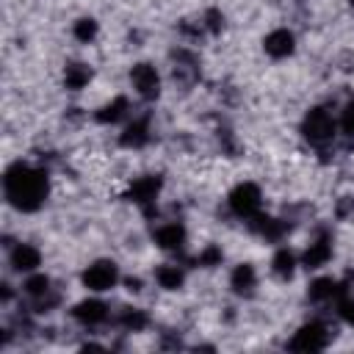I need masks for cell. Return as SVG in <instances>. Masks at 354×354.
Wrapping results in <instances>:
<instances>
[{"mask_svg":"<svg viewBox=\"0 0 354 354\" xmlns=\"http://www.w3.org/2000/svg\"><path fill=\"white\" fill-rule=\"evenodd\" d=\"M343 296V285L337 282V279H332V277H318L313 285H310V290H307V299L313 301V304H332V301H337Z\"/></svg>","mask_w":354,"mask_h":354,"instance_id":"2e32d148","label":"cell"},{"mask_svg":"<svg viewBox=\"0 0 354 354\" xmlns=\"http://www.w3.org/2000/svg\"><path fill=\"white\" fill-rule=\"evenodd\" d=\"M171 75H174V80L177 83H183V86H194L196 80H199V66H196V58H194V53L191 50H177L174 55H171Z\"/></svg>","mask_w":354,"mask_h":354,"instance_id":"4fadbf2b","label":"cell"},{"mask_svg":"<svg viewBox=\"0 0 354 354\" xmlns=\"http://www.w3.org/2000/svg\"><path fill=\"white\" fill-rule=\"evenodd\" d=\"M249 227H252L260 238H266V241H279V238L285 235V224H282L279 218H274V216H263V213L252 216V218H249Z\"/></svg>","mask_w":354,"mask_h":354,"instance_id":"ffe728a7","label":"cell"},{"mask_svg":"<svg viewBox=\"0 0 354 354\" xmlns=\"http://www.w3.org/2000/svg\"><path fill=\"white\" fill-rule=\"evenodd\" d=\"M22 293H25V299L30 301V307L36 313H50L58 304V290L53 288V279L39 274V271L28 274V279L22 285Z\"/></svg>","mask_w":354,"mask_h":354,"instance_id":"3957f363","label":"cell"},{"mask_svg":"<svg viewBox=\"0 0 354 354\" xmlns=\"http://www.w3.org/2000/svg\"><path fill=\"white\" fill-rule=\"evenodd\" d=\"M8 266L17 271V274H33V271H39V266H41V252L33 246V243H17V246H11V252H8Z\"/></svg>","mask_w":354,"mask_h":354,"instance_id":"8fae6325","label":"cell"},{"mask_svg":"<svg viewBox=\"0 0 354 354\" xmlns=\"http://www.w3.org/2000/svg\"><path fill=\"white\" fill-rule=\"evenodd\" d=\"M335 310H337V318L348 326H354V296L343 293L337 301H335Z\"/></svg>","mask_w":354,"mask_h":354,"instance_id":"484cf974","label":"cell"},{"mask_svg":"<svg viewBox=\"0 0 354 354\" xmlns=\"http://www.w3.org/2000/svg\"><path fill=\"white\" fill-rule=\"evenodd\" d=\"M155 282H158L163 290H180L183 282H185V271H183V266H177V263H163V266L155 268Z\"/></svg>","mask_w":354,"mask_h":354,"instance_id":"44dd1931","label":"cell"},{"mask_svg":"<svg viewBox=\"0 0 354 354\" xmlns=\"http://www.w3.org/2000/svg\"><path fill=\"white\" fill-rule=\"evenodd\" d=\"M337 127H340V133H343V136L354 138V100H351V102H346V108L340 111Z\"/></svg>","mask_w":354,"mask_h":354,"instance_id":"4316f807","label":"cell"},{"mask_svg":"<svg viewBox=\"0 0 354 354\" xmlns=\"http://www.w3.org/2000/svg\"><path fill=\"white\" fill-rule=\"evenodd\" d=\"M3 191H6L8 205H14L22 213H33L44 205V199L50 194V180L41 166H30V163L19 160L6 169Z\"/></svg>","mask_w":354,"mask_h":354,"instance_id":"6da1fadb","label":"cell"},{"mask_svg":"<svg viewBox=\"0 0 354 354\" xmlns=\"http://www.w3.org/2000/svg\"><path fill=\"white\" fill-rule=\"evenodd\" d=\"M337 130H340V127H337L335 113H332L329 108H324V105L310 108V111L304 113V119H301V136H304L313 147H329V144L335 141Z\"/></svg>","mask_w":354,"mask_h":354,"instance_id":"7a4b0ae2","label":"cell"},{"mask_svg":"<svg viewBox=\"0 0 354 354\" xmlns=\"http://www.w3.org/2000/svg\"><path fill=\"white\" fill-rule=\"evenodd\" d=\"M263 50H266L271 58H288V55L296 50V36H293V30H288V28H274V30L263 39Z\"/></svg>","mask_w":354,"mask_h":354,"instance_id":"5bb4252c","label":"cell"},{"mask_svg":"<svg viewBox=\"0 0 354 354\" xmlns=\"http://www.w3.org/2000/svg\"><path fill=\"white\" fill-rule=\"evenodd\" d=\"M332 235L329 232H318L307 246H304V252H301V266L304 268H310V271H318V268H324L329 260H332Z\"/></svg>","mask_w":354,"mask_h":354,"instance_id":"9c48e42d","label":"cell"},{"mask_svg":"<svg viewBox=\"0 0 354 354\" xmlns=\"http://www.w3.org/2000/svg\"><path fill=\"white\" fill-rule=\"evenodd\" d=\"M130 86L141 100H155L160 94V72L152 64L141 61L130 69Z\"/></svg>","mask_w":354,"mask_h":354,"instance_id":"52a82bcc","label":"cell"},{"mask_svg":"<svg viewBox=\"0 0 354 354\" xmlns=\"http://www.w3.org/2000/svg\"><path fill=\"white\" fill-rule=\"evenodd\" d=\"M329 326L324 324V321H307V324H301L296 332H293V337H290V348L293 351H321V348H326L329 346Z\"/></svg>","mask_w":354,"mask_h":354,"instance_id":"8992f818","label":"cell"},{"mask_svg":"<svg viewBox=\"0 0 354 354\" xmlns=\"http://www.w3.org/2000/svg\"><path fill=\"white\" fill-rule=\"evenodd\" d=\"M227 205H230V210H232L238 218H246V221H249V218L257 216L260 207H263V191H260L254 183H238V185L230 191Z\"/></svg>","mask_w":354,"mask_h":354,"instance_id":"277c9868","label":"cell"},{"mask_svg":"<svg viewBox=\"0 0 354 354\" xmlns=\"http://www.w3.org/2000/svg\"><path fill=\"white\" fill-rule=\"evenodd\" d=\"M221 260H224V254H221V249L218 246H205L196 257H194V263L196 266H202V268H213V266H221Z\"/></svg>","mask_w":354,"mask_h":354,"instance_id":"d4e9b609","label":"cell"},{"mask_svg":"<svg viewBox=\"0 0 354 354\" xmlns=\"http://www.w3.org/2000/svg\"><path fill=\"white\" fill-rule=\"evenodd\" d=\"M185 241H188V232L180 221H163L158 230H155V243L163 249V252H183L185 249Z\"/></svg>","mask_w":354,"mask_h":354,"instance_id":"7c38bea8","label":"cell"},{"mask_svg":"<svg viewBox=\"0 0 354 354\" xmlns=\"http://www.w3.org/2000/svg\"><path fill=\"white\" fill-rule=\"evenodd\" d=\"M97 33H100V25H97V19H94V17H80V19L72 25V36H75L77 41H83V44L94 41V39H97Z\"/></svg>","mask_w":354,"mask_h":354,"instance_id":"cb8c5ba5","label":"cell"},{"mask_svg":"<svg viewBox=\"0 0 354 354\" xmlns=\"http://www.w3.org/2000/svg\"><path fill=\"white\" fill-rule=\"evenodd\" d=\"M91 77H94V72H91V66L83 64V61H72V64L64 66V86H66L69 91H83V88L91 83Z\"/></svg>","mask_w":354,"mask_h":354,"instance_id":"d6986e66","label":"cell"},{"mask_svg":"<svg viewBox=\"0 0 354 354\" xmlns=\"http://www.w3.org/2000/svg\"><path fill=\"white\" fill-rule=\"evenodd\" d=\"M108 304L102 301V299H97V296H91V299H83V301H77L75 307H72V318L80 324V326H100V324H105L108 321Z\"/></svg>","mask_w":354,"mask_h":354,"instance_id":"30bf717a","label":"cell"},{"mask_svg":"<svg viewBox=\"0 0 354 354\" xmlns=\"http://www.w3.org/2000/svg\"><path fill=\"white\" fill-rule=\"evenodd\" d=\"M119 326L124 329V332H141L144 326H147V313L144 310H138V307H124L122 313H119Z\"/></svg>","mask_w":354,"mask_h":354,"instance_id":"603a6c76","label":"cell"},{"mask_svg":"<svg viewBox=\"0 0 354 354\" xmlns=\"http://www.w3.org/2000/svg\"><path fill=\"white\" fill-rule=\"evenodd\" d=\"M80 282L91 293H105V290L116 288V282H119V266L113 260H94L91 266L83 268Z\"/></svg>","mask_w":354,"mask_h":354,"instance_id":"5b68a950","label":"cell"},{"mask_svg":"<svg viewBox=\"0 0 354 354\" xmlns=\"http://www.w3.org/2000/svg\"><path fill=\"white\" fill-rule=\"evenodd\" d=\"M296 266H301V263H299V257H296L288 246L277 249L274 257H271V271H274L279 279H290V277L296 274Z\"/></svg>","mask_w":354,"mask_h":354,"instance_id":"7402d4cb","label":"cell"},{"mask_svg":"<svg viewBox=\"0 0 354 354\" xmlns=\"http://www.w3.org/2000/svg\"><path fill=\"white\" fill-rule=\"evenodd\" d=\"M119 141H122V147H127V149H141V147L149 141V119H147V116H133V119H127V124H124Z\"/></svg>","mask_w":354,"mask_h":354,"instance_id":"9a60e30c","label":"cell"},{"mask_svg":"<svg viewBox=\"0 0 354 354\" xmlns=\"http://www.w3.org/2000/svg\"><path fill=\"white\" fill-rule=\"evenodd\" d=\"M160 196V177L158 174H144V177H136L127 188V199L133 205H138L141 210H152L155 202Z\"/></svg>","mask_w":354,"mask_h":354,"instance_id":"ba28073f","label":"cell"},{"mask_svg":"<svg viewBox=\"0 0 354 354\" xmlns=\"http://www.w3.org/2000/svg\"><path fill=\"white\" fill-rule=\"evenodd\" d=\"M94 119H97L100 124H119V122H127V119H130V102H127V97H113L111 102H105V105L94 113Z\"/></svg>","mask_w":354,"mask_h":354,"instance_id":"ac0fdd59","label":"cell"},{"mask_svg":"<svg viewBox=\"0 0 354 354\" xmlns=\"http://www.w3.org/2000/svg\"><path fill=\"white\" fill-rule=\"evenodd\" d=\"M230 288L238 293V296H252L254 288H257V271L252 263H238L230 274Z\"/></svg>","mask_w":354,"mask_h":354,"instance_id":"e0dca14e","label":"cell"}]
</instances>
